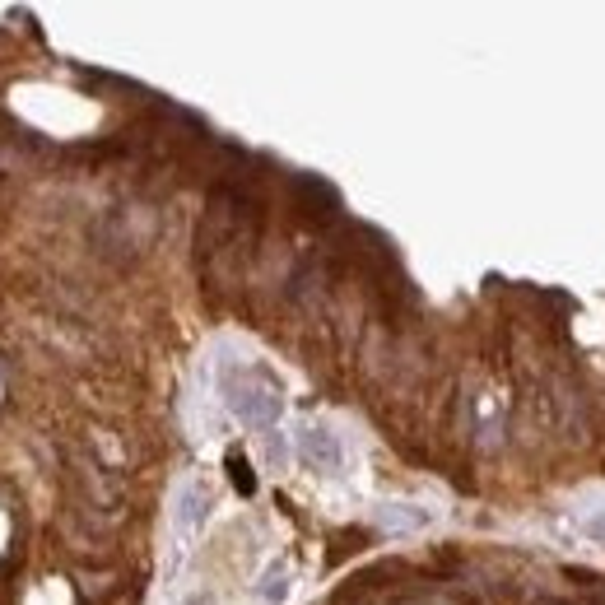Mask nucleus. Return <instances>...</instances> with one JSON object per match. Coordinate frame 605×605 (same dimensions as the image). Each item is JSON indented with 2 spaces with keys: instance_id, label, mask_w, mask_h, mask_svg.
I'll list each match as a JSON object with an SVG mask.
<instances>
[{
  "instance_id": "f03ea898",
  "label": "nucleus",
  "mask_w": 605,
  "mask_h": 605,
  "mask_svg": "<svg viewBox=\"0 0 605 605\" xmlns=\"http://www.w3.org/2000/svg\"><path fill=\"white\" fill-rule=\"evenodd\" d=\"M298 452L308 461L312 471H340L345 466V452H340V438L322 424H308V429L298 433Z\"/></svg>"
},
{
  "instance_id": "423d86ee",
  "label": "nucleus",
  "mask_w": 605,
  "mask_h": 605,
  "mask_svg": "<svg viewBox=\"0 0 605 605\" xmlns=\"http://www.w3.org/2000/svg\"><path fill=\"white\" fill-rule=\"evenodd\" d=\"M229 475H233V484H238L242 494H252V489H256V475H252V466H247L242 457H229Z\"/></svg>"
},
{
  "instance_id": "7ed1b4c3",
  "label": "nucleus",
  "mask_w": 605,
  "mask_h": 605,
  "mask_svg": "<svg viewBox=\"0 0 605 605\" xmlns=\"http://www.w3.org/2000/svg\"><path fill=\"white\" fill-rule=\"evenodd\" d=\"M205 512H210V494H205L201 484H182V494H177V536L182 540L196 536V526L205 522Z\"/></svg>"
},
{
  "instance_id": "39448f33",
  "label": "nucleus",
  "mask_w": 605,
  "mask_h": 605,
  "mask_svg": "<svg viewBox=\"0 0 605 605\" xmlns=\"http://www.w3.org/2000/svg\"><path fill=\"white\" fill-rule=\"evenodd\" d=\"M284 596H289V568L275 564L266 578H261V601L275 605V601H284Z\"/></svg>"
},
{
  "instance_id": "f257e3e1",
  "label": "nucleus",
  "mask_w": 605,
  "mask_h": 605,
  "mask_svg": "<svg viewBox=\"0 0 605 605\" xmlns=\"http://www.w3.org/2000/svg\"><path fill=\"white\" fill-rule=\"evenodd\" d=\"M224 401L242 429H275L284 410V391L261 363H252V368H233L224 377Z\"/></svg>"
},
{
  "instance_id": "0eeeda50",
  "label": "nucleus",
  "mask_w": 605,
  "mask_h": 605,
  "mask_svg": "<svg viewBox=\"0 0 605 605\" xmlns=\"http://www.w3.org/2000/svg\"><path fill=\"white\" fill-rule=\"evenodd\" d=\"M587 536H592V540H601V545H605V512H596L592 522H587Z\"/></svg>"
},
{
  "instance_id": "20e7f679",
  "label": "nucleus",
  "mask_w": 605,
  "mask_h": 605,
  "mask_svg": "<svg viewBox=\"0 0 605 605\" xmlns=\"http://www.w3.org/2000/svg\"><path fill=\"white\" fill-rule=\"evenodd\" d=\"M377 522L387 526V531H415V526L429 522V512H424V508H410V503H401V508H382V512H377Z\"/></svg>"
}]
</instances>
